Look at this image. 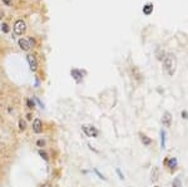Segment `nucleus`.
<instances>
[{
    "label": "nucleus",
    "mask_w": 188,
    "mask_h": 187,
    "mask_svg": "<svg viewBox=\"0 0 188 187\" xmlns=\"http://www.w3.org/2000/svg\"><path fill=\"white\" fill-rule=\"evenodd\" d=\"M38 144H39V146H43V144H44V141H42V139L38 141Z\"/></svg>",
    "instance_id": "25"
},
{
    "label": "nucleus",
    "mask_w": 188,
    "mask_h": 187,
    "mask_svg": "<svg viewBox=\"0 0 188 187\" xmlns=\"http://www.w3.org/2000/svg\"><path fill=\"white\" fill-rule=\"evenodd\" d=\"M162 123H163V126L164 127H167V128H169L171 126H172V114L169 113V112H164L163 113V116H162Z\"/></svg>",
    "instance_id": "5"
},
{
    "label": "nucleus",
    "mask_w": 188,
    "mask_h": 187,
    "mask_svg": "<svg viewBox=\"0 0 188 187\" xmlns=\"http://www.w3.org/2000/svg\"><path fill=\"white\" fill-rule=\"evenodd\" d=\"M25 30H26V24H25V21L21 20V19L16 20L15 24H14V33H15L16 35H23V34L25 33Z\"/></svg>",
    "instance_id": "2"
},
{
    "label": "nucleus",
    "mask_w": 188,
    "mask_h": 187,
    "mask_svg": "<svg viewBox=\"0 0 188 187\" xmlns=\"http://www.w3.org/2000/svg\"><path fill=\"white\" fill-rule=\"evenodd\" d=\"M19 128H20L21 131H24V130L26 128V123H25V121H23V119L19 121Z\"/></svg>",
    "instance_id": "17"
},
{
    "label": "nucleus",
    "mask_w": 188,
    "mask_h": 187,
    "mask_svg": "<svg viewBox=\"0 0 188 187\" xmlns=\"http://www.w3.org/2000/svg\"><path fill=\"white\" fill-rule=\"evenodd\" d=\"M182 118L188 119V112H187V111H183V112H182Z\"/></svg>",
    "instance_id": "22"
},
{
    "label": "nucleus",
    "mask_w": 188,
    "mask_h": 187,
    "mask_svg": "<svg viewBox=\"0 0 188 187\" xmlns=\"http://www.w3.org/2000/svg\"><path fill=\"white\" fill-rule=\"evenodd\" d=\"M0 26H2V30H3L4 33H9V26H8V24H7V23H3Z\"/></svg>",
    "instance_id": "18"
},
{
    "label": "nucleus",
    "mask_w": 188,
    "mask_h": 187,
    "mask_svg": "<svg viewBox=\"0 0 188 187\" xmlns=\"http://www.w3.org/2000/svg\"><path fill=\"white\" fill-rule=\"evenodd\" d=\"M39 154L42 156V157H43V158L45 160V161H49V156H48V153H47L45 151H43V149H40V151H39Z\"/></svg>",
    "instance_id": "15"
},
{
    "label": "nucleus",
    "mask_w": 188,
    "mask_h": 187,
    "mask_svg": "<svg viewBox=\"0 0 188 187\" xmlns=\"http://www.w3.org/2000/svg\"><path fill=\"white\" fill-rule=\"evenodd\" d=\"M161 148L164 149L166 148V131L161 130Z\"/></svg>",
    "instance_id": "13"
},
{
    "label": "nucleus",
    "mask_w": 188,
    "mask_h": 187,
    "mask_svg": "<svg viewBox=\"0 0 188 187\" xmlns=\"http://www.w3.org/2000/svg\"><path fill=\"white\" fill-rule=\"evenodd\" d=\"M172 187H181V180H179L178 177L174 178V181H173V183H172Z\"/></svg>",
    "instance_id": "16"
},
{
    "label": "nucleus",
    "mask_w": 188,
    "mask_h": 187,
    "mask_svg": "<svg viewBox=\"0 0 188 187\" xmlns=\"http://www.w3.org/2000/svg\"><path fill=\"white\" fill-rule=\"evenodd\" d=\"M154 187H159V186H154Z\"/></svg>",
    "instance_id": "26"
},
{
    "label": "nucleus",
    "mask_w": 188,
    "mask_h": 187,
    "mask_svg": "<svg viewBox=\"0 0 188 187\" xmlns=\"http://www.w3.org/2000/svg\"><path fill=\"white\" fill-rule=\"evenodd\" d=\"M3 2H4L7 5H10V4H11V0H3Z\"/></svg>",
    "instance_id": "24"
},
{
    "label": "nucleus",
    "mask_w": 188,
    "mask_h": 187,
    "mask_svg": "<svg viewBox=\"0 0 188 187\" xmlns=\"http://www.w3.org/2000/svg\"><path fill=\"white\" fill-rule=\"evenodd\" d=\"M42 187H53V186H51V185H50L49 182H47V183H44V185H43Z\"/></svg>",
    "instance_id": "23"
},
{
    "label": "nucleus",
    "mask_w": 188,
    "mask_h": 187,
    "mask_svg": "<svg viewBox=\"0 0 188 187\" xmlns=\"http://www.w3.org/2000/svg\"><path fill=\"white\" fill-rule=\"evenodd\" d=\"M82 130H83V132L88 136V137H98V135H99V131L96 128V127H93V126H89V124H84V126L82 127Z\"/></svg>",
    "instance_id": "3"
},
{
    "label": "nucleus",
    "mask_w": 188,
    "mask_h": 187,
    "mask_svg": "<svg viewBox=\"0 0 188 187\" xmlns=\"http://www.w3.org/2000/svg\"><path fill=\"white\" fill-rule=\"evenodd\" d=\"M117 173H118V176H119V178H120V180H124V176H123V173L120 172V170H119V168H117Z\"/></svg>",
    "instance_id": "21"
},
{
    "label": "nucleus",
    "mask_w": 188,
    "mask_h": 187,
    "mask_svg": "<svg viewBox=\"0 0 188 187\" xmlns=\"http://www.w3.org/2000/svg\"><path fill=\"white\" fill-rule=\"evenodd\" d=\"M26 104H28V107H29V108H34V107H35L34 102L31 101V99H28V101H26Z\"/></svg>",
    "instance_id": "19"
},
{
    "label": "nucleus",
    "mask_w": 188,
    "mask_h": 187,
    "mask_svg": "<svg viewBox=\"0 0 188 187\" xmlns=\"http://www.w3.org/2000/svg\"><path fill=\"white\" fill-rule=\"evenodd\" d=\"M26 59H28V63H29L30 69L33 71V72H35V71L38 69V60H37L35 55L29 54V55H26Z\"/></svg>",
    "instance_id": "4"
},
{
    "label": "nucleus",
    "mask_w": 188,
    "mask_h": 187,
    "mask_svg": "<svg viewBox=\"0 0 188 187\" xmlns=\"http://www.w3.org/2000/svg\"><path fill=\"white\" fill-rule=\"evenodd\" d=\"M164 165H167V166L169 167V170L173 172V171H176V170H177L178 161H177V158L172 157V158H169V160H166V161H164Z\"/></svg>",
    "instance_id": "6"
},
{
    "label": "nucleus",
    "mask_w": 188,
    "mask_h": 187,
    "mask_svg": "<svg viewBox=\"0 0 188 187\" xmlns=\"http://www.w3.org/2000/svg\"><path fill=\"white\" fill-rule=\"evenodd\" d=\"M157 59H159V60H163L164 59V52H162L161 49L157 50Z\"/></svg>",
    "instance_id": "14"
},
{
    "label": "nucleus",
    "mask_w": 188,
    "mask_h": 187,
    "mask_svg": "<svg viewBox=\"0 0 188 187\" xmlns=\"http://www.w3.org/2000/svg\"><path fill=\"white\" fill-rule=\"evenodd\" d=\"M163 67H164V71L168 73V75H173L176 73V67H177V59H176V55L172 54V53H168L164 59H163Z\"/></svg>",
    "instance_id": "1"
},
{
    "label": "nucleus",
    "mask_w": 188,
    "mask_h": 187,
    "mask_svg": "<svg viewBox=\"0 0 188 187\" xmlns=\"http://www.w3.org/2000/svg\"><path fill=\"white\" fill-rule=\"evenodd\" d=\"M141 141H142V143H143L144 146H150V143H152V139H150L148 136L143 135V133H141Z\"/></svg>",
    "instance_id": "12"
},
{
    "label": "nucleus",
    "mask_w": 188,
    "mask_h": 187,
    "mask_svg": "<svg viewBox=\"0 0 188 187\" xmlns=\"http://www.w3.org/2000/svg\"><path fill=\"white\" fill-rule=\"evenodd\" d=\"M19 47L23 49V50H29L31 47H30V43H29V40L28 39H25V38H20L19 39Z\"/></svg>",
    "instance_id": "8"
},
{
    "label": "nucleus",
    "mask_w": 188,
    "mask_h": 187,
    "mask_svg": "<svg viewBox=\"0 0 188 187\" xmlns=\"http://www.w3.org/2000/svg\"><path fill=\"white\" fill-rule=\"evenodd\" d=\"M70 74L73 75V78H74V79H75L78 83L83 80V73H82L80 71H78V69H72Z\"/></svg>",
    "instance_id": "9"
},
{
    "label": "nucleus",
    "mask_w": 188,
    "mask_h": 187,
    "mask_svg": "<svg viewBox=\"0 0 188 187\" xmlns=\"http://www.w3.org/2000/svg\"><path fill=\"white\" fill-rule=\"evenodd\" d=\"M143 14H145V15H150L152 13H153V4L152 3H147L144 7H143Z\"/></svg>",
    "instance_id": "10"
},
{
    "label": "nucleus",
    "mask_w": 188,
    "mask_h": 187,
    "mask_svg": "<svg viewBox=\"0 0 188 187\" xmlns=\"http://www.w3.org/2000/svg\"><path fill=\"white\" fill-rule=\"evenodd\" d=\"M33 131L35 133H42L43 132V123L40 119H35L33 122Z\"/></svg>",
    "instance_id": "7"
},
{
    "label": "nucleus",
    "mask_w": 188,
    "mask_h": 187,
    "mask_svg": "<svg viewBox=\"0 0 188 187\" xmlns=\"http://www.w3.org/2000/svg\"><path fill=\"white\" fill-rule=\"evenodd\" d=\"M94 172H96V173L98 175V177H99L101 180H105V177H104V176H103V175H102V173H101V172H99L98 170H94Z\"/></svg>",
    "instance_id": "20"
},
{
    "label": "nucleus",
    "mask_w": 188,
    "mask_h": 187,
    "mask_svg": "<svg viewBox=\"0 0 188 187\" xmlns=\"http://www.w3.org/2000/svg\"><path fill=\"white\" fill-rule=\"evenodd\" d=\"M158 177H159V168L158 167H153V170H152V181L153 182L158 181Z\"/></svg>",
    "instance_id": "11"
}]
</instances>
